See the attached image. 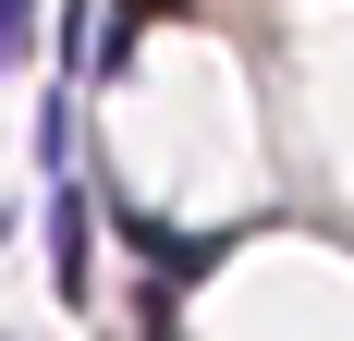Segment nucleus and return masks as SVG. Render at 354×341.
I'll list each match as a JSON object with an SVG mask.
<instances>
[{"label": "nucleus", "mask_w": 354, "mask_h": 341, "mask_svg": "<svg viewBox=\"0 0 354 341\" xmlns=\"http://www.w3.org/2000/svg\"><path fill=\"white\" fill-rule=\"evenodd\" d=\"M49 269H62V293H86V195H49Z\"/></svg>", "instance_id": "obj_1"}, {"label": "nucleus", "mask_w": 354, "mask_h": 341, "mask_svg": "<svg viewBox=\"0 0 354 341\" xmlns=\"http://www.w3.org/2000/svg\"><path fill=\"white\" fill-rule=\"evenodd\" d=\"M37 49V0H0V61H25Z\"/></svg>", "instance_id": "obj_2"}, {"label": "nucleus", "mask_w": 354, "mask_h": 341, "mask_svg": "<svg viewBox=\"0 0 354 341\" xmlns=\"http://www.w3.org/2000/svg\"><path fill=\"white\" fill-rule=\"evenodd\" d=\"M135 341H171V317H159V305H147V329H135Z\"/></svg>", "instance_id": "obj_3"}, {"label": "nucleus", "mask_w": 354, "mask_h": 341, "mask_svg": "<svg viewBox=\"0 0 354 341\" xmlns=\"http://www.w3.org/2000/svg\"><path fill=\"white\" fill-rule=\"evenodd\" d=\"M122 12H183V0H122Z\"/></svg>", "instance_id": "obj_4"}]
</instances>
